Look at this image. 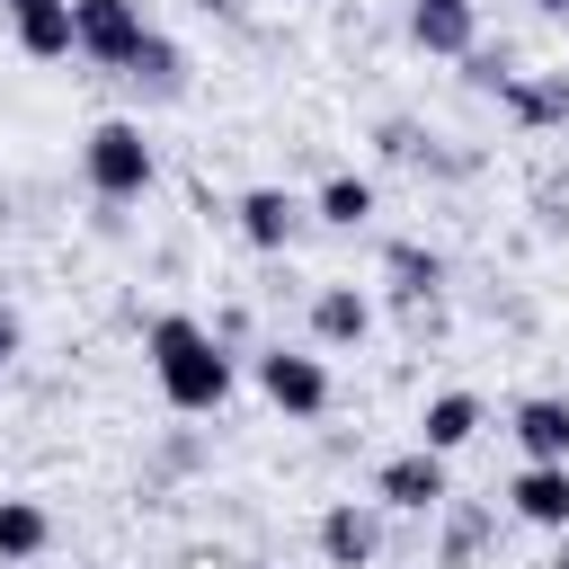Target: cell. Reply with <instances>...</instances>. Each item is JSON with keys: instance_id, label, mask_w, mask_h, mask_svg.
Returning a JSON list of instances; mask_svg holds the SVG:
<instances>
[{"instance_id": "8", "label": "cell", "mask_w": 569, "mask_h": 569, "mask_svg": "<svg viewBox=\"0 0 569 569\" xmlns=\"http://www.w3.org/2000/svg\"><path fill=\"white\" fill-rule=\"evenodd\" d=\"M507 436H516L525 462H569V400H560V391L516 400V409H507Z\"/></svg>"}, {"instance_id": "6", "label": "cell", "mask_w": 569, "mask_h": 569, "mask_svg": "<svg viewBox=\"0 0 569 569\" xmlns=\"http://www.w3.org/2000/svg\"><path fill=\"white\" fill-rule=\"evenodd\" d=\"M507 507H516V525H533V533H569V462H525V471L507 480Z\"/></svg>"}, {"instance_id": "13", "label": "cell", "mask_w": 569, "mask_h": 569, "mask_svg": "<svg viewBox=\"0 0 569 569\" xmlns=\"http://www.w3.org/2000/svg\"><path fill=\"white\" fill-rule=\"evenodd\" d=\"M53 551V516L44 498H0V569H27Z\"/></svg>"}, {"instance_id": "12", "label": "cell", "mask_w": 569, "mask_h": 569, "mask_svg": "<svg viewBox=\"0 0 569 569\" xmlns=\"http://www.w3.org/2000/svg\"><path fill=\"white\" fill-rule=\"evenodd\" d=\"M409 44L445 53V62H471L480 53V9H409Z\"/></svg>"}, {"instance_id": "20", "label": "cell", "mask_w": 569, "mask_h": 569, "mask_svg": "<svg viewBox=\"0 0 569 569\" xmlns=\"http://www.w3.org/2000/svg\"><path fill=\"white\" fill-rule=\"evenodd\" d=\"M551 569H569V542H560V560H551Z\"/></svg>"}, {"instance_id": "9", "label": "cell", "mask_w": 569, "mask_h": 569, "mask_svg": "<svg viewBox=\"0 0 569 569\" xmlns=\"http://www.w3.org/2000/svg\"><path fill=\"white\" fill-rule=\"evenodd\" d=\"M311 338L320 347H365L373 338V293L365 284H320L311 293Z\"/></svg>"}, {"instance_id": "21", "label": "cell", "mask_w": 569, "mask_h": 569, "mask_svg": "<svg viewBox=\"0 0 569 569\" xmlns=\"http://www.w3.org/2000/svg\"><path fill=\"white\" fill-rule=\"evenodd\" d=\"M542 9H551V18H560V9H569V0H542Z\"/></svg>"}, {"instance_id": "15", "label": "cell", "mask_w": 569, "mask_h": 569, "mask_svg": "<svg viewBox=\"0 0 569 569\" xmlns=\"http://www.w3.org/2000/svg\"><path fill=\"white\" fill-rule=\"evenodd\" d=\"M311 213H320V222H338V231H356V222H373V178H356V169H338V178H320V196H311Z\"/></svg>"}, {"instance_id": "4", "label": "cell", "mask_w": 569, "mask_h": 569, "mask_svg": "<svg viewBox=\"0 0 569 569\" xmlns=\"http://www.w3.org/2000/svg\"><path fill=\"white\" fill-rule=\"evenodd\" d=\"M258 391H267L284 418H320V409H329V365L302 356V347H267V356H258Z\"/></svg>"}, {"instance_id": "14", "label": "cell", "mask_w": 569, "mask_h": 569, "mask_svg": "<svg viewBox=\"0 0 569 569\" xmlns=\"http://www.w3.org/2000/svg\"><path fill=\"white\" fill-rule=\"evenodd\" d=\"M373 542H382V533H373V516H365L356 498H338V507L320 516V560H329V569H365Z\"/></svg>"}, {"instance_id": "10", "label": "cell", "mask_w": 569, "mask_h": 569, "mask_svg": "<svg viewBox=\"0 0 569 569\" xmlns=\"http://www.w3.org/2000/svg\"><path fill=\"white\" fill-rule=\"evenodd\" d=\"M480 427H489L480 391H436V400L418 409V445H427V453H462V445H471Z\"/></svg>"}, {"instance_id": "3", "label": "cell", "mask_w": 569, "mask_h": 569, "mask_svg": "<svg viewBox=\"0 0 569 569\" xmlns=\"http://www.w3.org/2000/svg\"><path fill=\"white\" fill-rule=\"evenodd\" d=\"M151 44V18L142 0H71V53L98 62V71H133Z\"/></svg>"}, {"instance_id": "7", "label": "cell", "mask_w": 569, "mask_h": 569, "mask_svg": "<svg viewBox=\"0 0 569 569\" xmlns=\"http://www.w3.org/2000/svg\"><path fill=\"white\" fill-rule=\"evenodd\" d=\"M231 213H240V240H249V249H293V231H302L311 204H302L293 187H240Z\"/></svg>"}, {"instance_id": "5", "label": "cell", "mask_w": 569, "mask_h": 569, "mask_svg": "<svg viewBox=\"0 0 569 569\" xmlns=\"http://www.w3.org/2000/svg\"><path fill=\"white\" fill-rule=\"evenodd\" d=\"M373 498H382V507H400V516H436V507L453 498V480H445V453H427V445L391 453V462L373 471Z\"/></svg>"}, {"instance_id": "19", "label": "cell", "mask_w": 569, "mask_h": 569, "mask_svg": "<svg viewBox=\"0 0 569 569\" xmlns=\"http://www.w3.org/2000/svg\"><path fill=\"white\" fill-rule=\"evenodd\" d=\"M418 9H471V0H418Z\"/></svg>"}, {"instance_id": "16", "label": "cell", "mask_w": 569, "mask_h": 569, "mask_svg": "<svg viewBox=\"0 0 569 569\" xmlns=\"http://www.w3.org/2000/svg\"><path fill=\"white\" fill-rule=\"evenodd\" d=\"M498 89H507V107H516L525 124H569V71H551V80H516V71H507Z\"/></svg>"}, {"instance_id": "11", "label": "cell", "mask_w": 569, "mask_h": 569, "mask_svg": "<svg viewBox=\"0 0 569 569\" xmlns=\"http://www.w3.org/2000/svg\"><path fill=\"white\" fill-rule=\"evenodd\" d=\"M0 9H9L27 62H62L71 53V0H0Z\"/></svg>"}, {"instance_id": "17", "label": "cell", "mask_w": 569, "mask_h": 569, "mask_svg": "<svg viewBox=\"0 0 569 569\" xmlns=\"http://www.w3.org/2000/svg\"><path fill=\"white\" fill-rule=\"evenodd\" d=\"M391 276H400V293H436V284H445V258L400 240V249H391Z\"/></svg>"}, {"instance_id": "2", "label": "cell", "mask_w": 569, "mask_h": 569, "mask_svg": "<svg viewBox=\"0 0 569 569\" xmlns=\"http://www.w3.org/2000/svg\"><path fill=\"white\" fill-rule=\"evenodd\" d=\"M80 178H89L98 204H133V196H151L160 160H151V142H142L133 116H107V124H89V142H80Z\"/></svg>"}, {"instance_id": "1", "label": "cell", "mask_w": 569, "mask_h": 569, "mask_svg": "<svg viewBox=\"0 0 569 569\" xmlns=\"http://www.w3.org/2000/svg\"><path fill=\"white\" fill-rule=\"evenodd\" d=\"M151 382H160V400L178 409V418H213L222 400H231V347L204 329V320H187V311H160L151 320Z\"/></svg>"}, {"instance_id": "18", "label": "cell", "mask_w": 569, "mask_h": 569, "mask_svg": "<svg viewBox=\"0 0 569 569\" xmlns=\"http://www.w3.org/2000/svg\"><path fill=\"white\" fill-rule=\"evenodd\" d=\"M18 347H27V329H18V311H9V302H0V365H9V356H18Z\"/></svg>"}]
</instances>
